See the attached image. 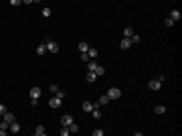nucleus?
<instances>
[{
  "instance_id": "obj_1",
  "label": "nucleus",
  "mask_w": 182,
  "mask_h": 136,
  "mask_svg": "<svg viewBox=\"0 0 182 136\" xmlns=\"http://www.w3.org/2000/svg\"><path fill=\"white\" fill-rule=\"evenodd\" d=\"M105 96L109 98V102H113V100H118V98H122V89H120V87H109Z\"/></svg>"
},
{
  "instance_id": "obj_2",
  "label": "nucleus",
  "mask_w": 182,
  "mask_h": 136,
  "mask_svg": "<svg viewBox=\"0 0 182 136\" xmlns=\"http://www.w3.org/2000/svg\"><path fill=\"white\" fill-rule=\"evenodd\" d=\"M41 96H43L41 87H31V102H33V106H37V104H39Z\"/></svg>"
},
{
  "instance_id": "obj_3",
  "label": "nucleus",
  "mask_w": 182,
  "mask_h": 136,
  "mask_svg": "<svg viewBox=\"0 0 182 136\" xmlns=\"http://www.w3.org/2000/svg\"><path fill=\"white\" fill-rule=\"evenodd\" d=\"M45 45H47V51H49V53H59V43H57V41H51V39H49Z\"/></svg>"
},
{
  "instance_id": "obj_4",
  "label": "nucleus",
  "mask_w": 182,
  "mask_h": 136,
  "mask_svg": "<svg viewBox=\"0 0 182 136\" xmlns=\"http://www.w3.org/2000/svg\"><path fill=\"white\" fill-rule=\"evenodd\" d=\"M61 124H63V128H69V126L73 124V116H71V114H65V116L61 118Z\"/></svg>"
},
{
  "instance_id": "obj_5",
  "label": "nucleus",
  "mask_w": 182,
  "mask_h": 136,
  "mask_svg": "<svg viewBox=\"0 0 182 136\" xmlns=\"http://www.w3.org/2000/svg\"><path fill=\"white\" fill-rule=\"evenodd\" d=\"M148 87L152 89V92H158V89L162 87V83L158 81V79H152V81H148Z\"/></svg>"
},
{
  "instance_id": "obj_6",
  "label": "nucleus",
  "mask_w": 182,
  "mask_h": 136,
  "mask_svg": "<svg viewBox=\"0 0 182 136\" xmlns=\"http://www.w3.org/2000/svg\"><path fill=\"white\" fill-rule=\"evenodd\" d=\"M2 122H6V124L10 126L12 122H16V120H14V114H12V112H6V114L2 116Z\"/></svg>"
},
{
  "instance_id": "obj_7",
  "label": "nucleus",
  "mask_w": 182,
  "mask_h": 136,
  "mask_svg": "<svg viewBox=\"0 0 182 136\" xmlns=\"http://www.w3.org/2000/svg\"><path fill=\"white\" fill-rule=\"evenodd\" d=\"M168 18H170V20H172V22H178V20H180V18H182V14H180V12H178V10H172V12H170V16H168Z\"/></svg>"
},
{
  "instance_id": "obj_8",
  "label": "nucleus",
  "mask_w": 182,
  "mask_h": 136,
  "mask_svg": "<svg viewBox=\"0 0 182 136\" xmlns=\"http://www.w3.org/2000/svg\"><path fill=\"white\" fill-rule=\"evenodd\" d=\"M49 106H51V108H59V106H61V100L55 96V98H51V100H49Z\"/></svg>"
},
{
  "instance_id": "obj_9",
  "label": "nucleus",
  "mask_w": 182,
  "mask_h": 136,
  "mask_svg": "<svg viewBox=\"0 0 182 136\" xmlns=\"http://www.w3.org/2000/svg\"><path fill=\"white\" fill-rule=\"evenodd\" d=\"M8 128H10V132H12V134H18V132H20V124H18V122H12Z\"/></svg>"
},
{
  "instance_id": "obj_10",
  "label": "nucleus",
  "mask_w": 182,
  "mask_h": 136,
  "mask_svg": "<svg viewBox=\"0 0 182 136\" xmlns=\"http://www.w3.org/2000/svg\"><path fill=\"white\" fill-rule=\"evenodd\" d=\"M95 69H97V63H95V61H89V63H87V71H89V73H95Z\"/></svg>"
},
{
  "instance_id": "obj_11",
  "label": "nucleus",
  "mask_w": 182,
  "mask_h": 136,
  "mask_svg": "<svg viewBox=\"0 0 182 136\" xmlns=\"http://www.w3.org/2000/svg\"><path fill=\"white\" fill-rule=\"evenodd\" d=\"M87 51H89V45L81 41V43H79V53H87Z\"/></svg>"
},
{
  "instance_id": "obj_12",
  "label": "nucleus",
  "mask_w": 182,
  "mask_h": 136,
  "mask_svg": "<svg viewBox=\"0 0 182 136\" xmlns=\"http://www.w3.org/2000/svg\"><path fill=\"white\" fill-rule=\"evenodd\" d=\"M87 57H89V59H97V49H91V47H89V51H87Z\"/></svg>"
},
{
  "instance_id": "obj_13",
  "label": "nucleus",
  "mask_w": 182,
  "mask_h": 136,
  "mask_svg": "<svg viewBox=\"0 0 182 136\" xmlns=\"http://www.w3.org/2000/svg\"><path fill=\"white\" fill-rule=\"evenodd\" d=\"M37 53H39V55H45V53H47V45H45V43L39 45V47H37Z\"/></svg>"
},
{
  "instance_id": "obj_14",
  "label": "nucleus",
  "mask_w": 182,
  "mask_h": 136,
  "mask_svg": "<svg viewBox=\"0 0 182 136\" xmlns=\"http://www.w3.org/2000/svg\"><path fill=\"white\" fill-rule=\"evenodd\" d=\"M91 116H93L95 120H99V118H101V112H99V108H93V110H91Z\"/></svg>"
},
{
  "instance_id": "obj_15",
  "label": "nucleus",
  "mask_w": 182,
  "mask_h": 136,
  "mask_svg": "<svg viewBox=\"0 0 182 136\" xmlns=\"http://www.w3.org/2000/svg\"><path fill=\"white\" fill-rule=\"evenodd\" d=\"M134 35H136V33H134V31H132L130 27H128V29H124V37H126V39H132Z\"/></svg>"
},
{
  "instance_id": "obj_16",
  "label": "nucleus",
  "mask_w": 182,
  "mask_h": 136,
  "mask_svg": "<svg viewBox=\"0 0 182 136\" xmlns=\"http://www.w3.org/2000/svg\"><path fill=\"white\" fill-rule=\"evenodd\" d=\"M130 45H132V43H130V39H122L120 47H122V49H130Z\"/></svg>"
},
{
  "instance_id": "obj_17",
  "label": "nucleus",
  "mask_w": 182,
  "mask_h": 136,
  "mask_svg": "<svg viewBox=\"0 0 182 136\" xmlns=\"http://www.w3.org/2000/svg\"><path fill=\"white\" fill-rule=\"evenodd\" d=\"M95 77H97L95 73H87V75H85V81H87V83H93V81H95Z\"/></svg>"
},
{
  "instance_id": "obj_18",
  "label": "nucleus",
  "mask_w": 182,
  "mask_h": 136,
  "mask_svg": "<svg viewBox=\"0 0 182 136\" xmlns=\"http://www.w3.org/2000/svg\"><path fill=\"white\" fill-rule=\"evenodd\" d=\"M83 110L85 112H91V110H93V104H91V102H83Z\"/></svg>"
},
{
  "instance_id": "obj_19",
  "label": "nucleus",
  "mask_w": 182,
  "mask_h": 136,
  "mask_svg": "<svg viewBox=\"0 0 182 136\" xmlns=\"http://www.w3.org/2000/svg\"><path fill=\"white\" fill-rule=\"evenodd\" d=\"M105 104H109V98H107V96H101V98H99V104H97V106H105Z\"/></svg>"
},
{
  "instance_id": "obj_20",
  "label": "nucleus",
  "mask_w": 182,
  "mask_h": 136,
  "mask_svg": "<svg viewBox=\"0 0 182 136\" xmlns=\"http://www.w3.org/2000/svg\"><path fill=\"white\" fill-rule=\"evenodd\" d=\"M156 114H166V106H156Z\"/></svg>"
},
{
  "instance_id": "obj_21",
  "label": "nucleus",
  "mask_w": 182,
  "mask_h": 136,
  "mask_svg": "<svg viewBox=\"0 0 182 136\" xmlns=\"http://www.w3.org/2000/svg\"><path fill=\"white\" fill-rule=\"evenodd\" d=\"M69 132H71V134H75V132H79V126H77V124L73 122V124L69 126Z\"/></svg>"
},
{
  "instance_id": "obj_22",
  "label": "nucleus",
  "mask_w": 182,
  "mask_h": 136,
  "mask_svg": "<svg viewBox=\"0 0 182 136\" xmlns=\"http://www.w3.org/2000/svg\"><path fill=\"white\" fill-rule=\"evenodd\" d=\"M140 41H142V37H140V35H134V37L130 39V43H132V45H134V43H140Z\"/></svg>"
},
{
  "instance_id": "obj_23",
  "label": "nucleus",
  "mask_w": 182,
  "mask_h": 136,
  "mask_svg": "<svg viewBox=\"0 0 182 136\" xmlns=\"http://www.w3.org/2000/svg\"><path fill=\"white\" fill-rule=\"evenodd\" d=\"M103 73H105V67L97 65V69H95V75H103Z\"/></svg>"
},
{
  "instance_id": "obj_24",
  "label": "nucleus",
  "mask_w": 182,
  "mask_h": 136,
  "mask_svg": "<svg viewBox=\"0 0 182 136\" xmlns=\"http://www.w3.org/2000/svg\"><path fill=\"white\" fill-rule=\"evenodd\" d=\"M35 134H37V136H41V134H45V126H37V130H35Z\"/></svg>"
},
{
  "instance_id": "obj_25",
  "label": "nucleus",
  "mask_w": 182,
  "mask_h": 136,
  "mask_svg": "<svg viewBox=\"0 0 182 136\" xmlns=\"http://www.w3.org/2000/svg\"><path fill=\"white\" fill-rule=\"evenodd\" d=\"M71 132H69V128H61V132H59V136H69Z\"/></svg>"
},
{
  "instance_id": "obj_26",
  "label": "nucleus",
  "mask_w": 182,
  "mask_h": 136,
  "mask_svg": "<svg viewBox=\"0 0 182 136\" xmlns=\"http://www.w3.org/2000/svg\"><path fill=\"white\" fill-rule=\"evenodd\" d=\"M43 16H51V8H49V6L43 8Z\"/></svg>"
},
{
  "instance_id": "obj_27",
  "label": "nucleus",
  "mask_w": 182,
  "mask_h": 136,
  "mask_svg": "<svg viewBox=\"0 0 182 136\" xmlns=\"http://www.w3.org/2000/svg\"><path fill=\"white\" fill-rule=\"evenodd\" d=\"M91 136H103V130L97 128V130H93V134H91Z\"/></svg>"
},
{
  "instance_id": "obj_28",
  "label": "nucleus",
  "mask_w": 182,
  "mask_h": 136,
  "mask_svg": "<svg viewBox=\"0 0 182 136\" xmlns=\"http://www.w3.org/2000/svg\"><path fill=\"white\" fill-rule=\"evenodd\" d=\"M164 27H168V29H170V27H174V22H172L170 18H166V20H164Z\"/></svg>"
},
{
  "instance_id": "obj_29",
  "label": "nucleus",
  "mask_w": 182,
  "mask_h": 136,
  "mask_svg": "<svg viewBox=\"0 0 182 136\" xmlns=\"http://www.w3.org/2000/svg\"><path fill=\"white\" fill-rule=\"evenodd\" d=\"M49 89H51L53 94H57V92H59V85H55V83H53V85H49Z\"/></svg>"
},
{
  "instance_id": "obj_30",
  "label": "nucleus",
  "mask_w": 182,
  "mask_h": 136,
  "mask_svg": "<svg viewBox=\"0 0 182 136\" xmlns=\"http://www.w3.org/2000/svg\"><path fill=\"white\" fill-rule=\"evenodd\" d=\"M55 96H57V98H59V100H61V102H63V98H65V92H61V89H59V92H57V94H55Z\"/></svg>"
},
{
  "instance_id": "obj_31",
  "label": "nucleus",
  "mask_w": 182,
  "mask_h": 136,
  "mask_svg": "<svg viewBox=\"0 0 182 136\" xmlns=\"http://www.w3.org/2000/svg\"><path fill=\"white\" fill-rule=\"evenodd\" d=\"M6 114V108H4V104H0V116H4Z\"/></svg>"
},
{
  "instance_id": "obj_32",
  "label": "nucleus",
  "mask_w": 182,
  "mask_h": 136,
  "mask_svg": "<svg viewBox=\"0 0 182 136\" xmlns=\"http://www.w3.org/2000/svg\"><path fill=\"white\" fill-rule=\"evenodd\" d=\"M81 61H87V63H89V61H91V59H89V57H87V53H81Z\"/></svg>"
},
{
  "instance_id": "obj_33",
  "label": "nucleus",
  "mask_w": 182,
  "mask_h": 136,
  "mask_svg": "<svg viewBox=\"0 0 182 136\" xmlns=\"http://www.w3.org/2000/svg\"><path fill=\"white\" fill-rule=\"evenodd\" d=\"M0 136H8V132L6 130H0Z\"/></svg>"
},
{
  "instance_id": "obj_34",
  "label": "nucleus",
  "mask_w": 182,
  "mask_h": 136,
  "mask_svg": "<svg viewBox=\"0 0 182 136\" xmlns=\"http://www.w3.org/2000/svg\"><path fill=\"white\" fill-rule=\"evenodd\" d=\"M134 136H144V132H136V134H134Z\"/></svg>"
},
{
  "instance_id": "obj_35",
  "label": "nucleus",
  "mask_w": 182,
  "mask_h": 136,
  "mask_svg": "<svg viewBox=\"0 0 182 136\" xmlns=\"http://www.w3.org/2000/svg\"><path fill=\"white\" fill-rule=\"evenodd\" d=\"M41 136H49V134H47V132H45V134H41Z\"/></svg>"
}]
</instances>
